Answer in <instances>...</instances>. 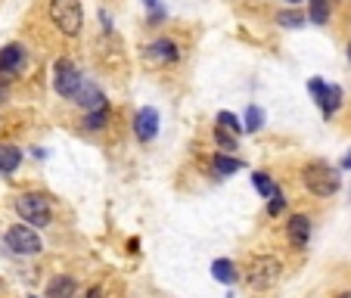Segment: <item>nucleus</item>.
<instances>
[{"label":"nucleus","instance_id":"nucleus-1","mask_svg":"<svg viewBox=\"0 0 351 298\" xmlns=\"http://www.w3.org/2000/svg\"><path fill=\"white\" fill-rule=\"evenodd\" d=\"M280 277H283V261H280L277 255L258 252L249 258V264H245V286L255 292L274 289V286L280 283Z\"/></svg>","mask_w":351,"mask_h":298},{"label":"nucleus","instance_id":"nucleus-2","mask_svg":"<svg viewBox=\"0 0 351 298\" xmlns=\"http://www.w3.org/2000/svg\"><path fill=\"white\" fill-rule=\"evenodd\" d=\"M302 184L314 199H330L342 186V174H339V168L326 165V162H308L302 168Z\"/></svg>","mask_w":351,"mask_h":298},{"label":"nucleus","instance_id":"nucleus-3","mask_svg":"<svg viewBox=\"0 0 351 298\" xmlns=\"http://www.w3.org/2000/svg\"><path fill=\"white\" fill-rule=\"evenodd\" d=\"M16 212L34 230L50 227V221H53V208H50V199L44 193H19L16 196Z\"/></svg>","mask_w":351,"mask_h":298},{"label":"nucleus","instance_id":"nucleus-4","mask_svg":"<svg viewBox=\"0 0 351 298\" xmlns=\"http://www.w3.org/2000/svg\"><path fill=\"white\" fill-rule=\"evenodd\" d=\"M50 22L66 38H78L84 25V7L81 0H50Z\"/></svg>","mask_w":351,"mask_h":298},{"label":"nucleus","instance_id":"nucleus-5","mask_svg":"<svg viewBox=\"0 0 351 298\" xmlns=\"http://www.w3.org/2000/svg\"><path fill=\"white\" fill-rule=\"evenodd\" d=\"M84 75H81V69L75 66L72 60H56L53 62V90L60 93V97H66V99H75L81 93V87H84Z\"/></svg>","mask_w":351,"mask_h":298},{"label":"nucleus","instance_id":"nucleus-6","mask_svg":"<svg viewBox=\"0 0 351 298\" xmlns=\"http://www.w3.org/2000/svg\"><path fill=\"white\" fill-rule=\"evenodd\" d=\"M3 243H7V249L13 255H28V258H32V255L44 252V243H40L38 230L28 224H13L7 230V236H3Z\"/></svg>","mask_w":351,"mask_h":298},{"label":"nucleus","instance_id":"nucleus-7","mask_svg":"<svg viewBox=\"0 0 351 298\" xmlns=\"http://www.w3.org/2000/svg\"><path fill=\"white\" fill-rule=\"evenodd\" d=\"M308 93L314 97V103H317V109L324 112V119H332V115H336V109L342 106V87H339V84H326L324 78H311V81H308Z\"/></svg>","mask_w":351,"mask_h":298},{"label":"nucleus","instance_id":"nucleus-8","mask_svg":"<svg viewBox=\"0 0 351 298\" xmlns=\"http://www.w3.org/2000/svg\"><path fill=\"white\" fill-rule=\"evenodd\" d=\"M178 60H180V47H178V40H171V38H156L153 44L143 50V62L153 69L171 66V62H178Z\"/></svg>","mask_w":351,"mask_h":298},{"label":"nucleus","instance_id":"nucleus-9","mask_svg":"<svg viewBox=\"0 0 351 298\" xmlns=\"http://www.w3.org/2000/svg\"><path fill=\"white\" fill-rule=\"evenodd\" d=\"M134 134H137L140 143H153L159 137V109L143 106L134 115Z\"/></svg>","mask_w":351,"mask_h":298},{"label":"nucleus","instance_id":"nucleus-10","mask_svg":"<svg viewBox=\"0 0 351 298\" xmlns=\"http://www.w3.org/2000/svg\"><path fill=\"white\" fill-rule=\"evenodd\" d=\"M286 239H289L292 249H308V243H311V218L308 214H292L289 224H286Z\"/></svg>","mask_w":351,"mask_h":298},{"label":"nucleus","instance_id":"nucleus-11","mask_svg":"<svg viewBox=\"0 0 351 298\" xmlns=\"http://www.w3.org/2000/svg\"><path fill=\"white\" fill-rule=\"evenodd\" d=\"M22 66H25V47L22 44H7L0 50V78H13Z\"/></svg>","mask_w":351,"mask_h":298},{"label":"nucleus","instance_id":"nucleus-12","mask_svg":"<svg viewBox=\"0 0 351 298\" xmlns=\"http://www.w3.org/2000/svg\"><path fill=\"white\" fill-rule=\"evenodd\" d=\"M75 103H78L81 109H87V112H97V109H109V103H106V97H103V90H99L93 81H84L81 93L75 97Z\"/></svg>","mask_w":351,"mask_h":298},{"label":"nucleus","instance_id":"nucleus-13","mask_svg":"<svg viewBox=\"0 0 351 298\" xmlns=\"http://www.w3.org/2000/svg\"><path fill=\"white\" fill-rule=\"evenodd\" d=\"M75 292H78V280L72 273H56L47 283V298H75Z\"/></svg>","mask_w":351,"mask_h":298},{"label":"nucleus","instance_id":"nucleus-14","mask_svg":"<svg viewBox=\"0 0 351 298\" xmlns=\"http://www.w3.org/2000/svg\"><path fill=\"white\" fill-rule=\"evenodd\" d=\"M243 168H245V162L237 159V156H230V153H218L212 159V171L218 174V177H230V174L243 171Z\"/></svg>","mask_w":351,"mask_h":298},{"label":"nucleus","instance_id":"nucleus-15","mask_svg":"<svg viewBox=\"0 0 351 298\" xmlns=\"http://www.w3.org/2000/svg\"><path fill=\"white\" fill-rule=\"evenodd\" d=\"M22 165V149L13 143H0V174H13Z\"/></svg>","mask_w":351,"mask_h":298},{"label":"nucleus","instance_id":"nucleus-16","mask_svg":"<svg viewBox=\"0 0 351 298\" xmlns=\"http://www.w3.org/2000/svg\"><path fill=\"white\" fill-rule=\"evenodd\" d=\"M212 277L218 280V283H224V286H233L239 280V271H237V264H233L230 258H215L212 261Z\"/></svg>","mask_w":351,"mask_h":298},{"label":"nucleus","instance_id":"nucleus-17","mask_svg":"<svg viewBox=\"0 0 351 298\" xmlns=\"http://www.w3.org/2000/svg\"><path fill=\"white\" fill-rule=\"evenodd\" d=\"M332 13V0H308V19L314 25H326Z\"/></svg>","mask_w":351,"mask_h":298},{"label":"nucleus","instance_id":"nucleus-18","mask_svg":"<svg viewBox=\"0 0 351 298\" xmlns=\"http://www.w3.org/2000/svg\"><path fill=\"white\" fill-rule=\"evenodd\" d=\"M274 22L283 25V28H302L305 25V13H302L298 7H289V10H280V13L274 16Z\"/></svg>","mask_w":351,"mask_h":298},{"label":"nucleus","instance_id":"nucleus-19","mask_svg":"<svg viewBox=\"0 0 351 298\" xmlns=\"http://www.w3.org/2000/svg\"><path fill=\"white\" fill-rule=\"evenodd\" d=\"M252 184H255V190H258V196H261V199H271L274 193L280 190V186L274 184V177H271L267 171H255V174H252Z\"/></svg>","mask_w":351,"mask_h":298},{"label":"nucleus","instance_id":"nucleus-20","mask_svg":"<svg viewBox=\"0 0 351 298\" xmlns=\"http://www.w3.org/2000/svg\"><path fill=\"white\" fill-rule=\"evenodd\" d=\"M243 127H245L249 134L261 131V127H265V109H261V106H249V109H245V115H243Z\"/></svg>","mask_w":351,"mask_h":298},{"label":"nucleus","instance_id":"nucleus-21","mask_svg":"<svg viewBox=\"0 0 351 298\" xmlns=\"http://www.w3.org/2000/svg\"><path fill=\"white\" fill-rule=\"evenodd\" d=\"M215 143L221 146V153H233V149H239V140H237V134H230L227 127H215Z\"/></svg>","mask_w":351,"mask_h":298},{"label":"nucleus","instance_id":"nucleus-22","mask_svg":"<svg viewBox=\"0 0 351 298\" xmlns=\"http://www.w3.org/2000/svg\"><path fill=\"white\" fill-rule=\"evenodd\" d=\"M109 125V109H97V112H87L84 115V127L87 131H103Z\"/></svg>","mask_w":351,"mask_h":298},{"label":"nucleus","instance_id":"nucleus-23","mask_svg":"<svg viewBox=\"0 0 351 298\" xmlns=\"http://www.w3.org/2000/svg\"><path fill=\"white\" fill-rule=\"evenodd\" d=\"M218 125H221V127H227V131H230V134L245 131V127H243V121H239L233 112H218Z\"/></svg>","mask_w":351,"mask_h":298},{"label":"nucleus","instance_id":"nucleus-24","mask_svg":"<svg viewBox=\"0 0 351 298\" xmlns=\"http://www.w3.org/2000/svg\"><path fill=\"white\" fill-rule=\"evenodd\" d=\"M283 208H286V199H283V193H274L271 199H267V214H271V218H277V214H283Z\"/></svg>","mask_w":351,"mask_h":298},{"label":"nucleus","instance_id":"nucleus-25","mask_svg":"<svg viewBox=\"0 0 351 298\" xmlns=\"http://www.w3.org/2000/svg\"><path fill=\"white\" fill-rule=\"evenodd\" d=\"M339 171H351V153L342 156V162H339Z\"/></svg>","mask_w":351,"mask_h":298},{"label":"nucleus","instance_id":"nucleus-26","mask_svg":"<svg viewBox=\"0 0 351 298\" xmlns=\"http://www.w3.org/2000/svg\"><path fill=\"white\" fill-rule=\"evenodd\" d=\"M143 7H149V10H159V0H140Z\"/></svg>","mask_w":351,"mask_h":298},{"label":"nucleus","instance_id":"nucleus-27","mask_svg":"<svg viewBox=\"0 0 351 298\" xmlns=\"http://www.w3.org/2000/svg\"><path fill=\"white\" fill-rule=\"evenodd\" d=\"M87 298H103V292H99V286H93V289L87 292Z\"/></svg>","mask_w":351,"mask_h":298},{"label":"nucleus","instance_id":"nucleus-28","mask_svg":"<svg viewBox=\"0 0 351 298\" xmlns=\"http://www.w3.org/2000/svg\"><path fill=\"white\" fill-rule=\"evenodd\" d=\"M345 56H348V62H351V40H348V47H345Z\"/></svg>","mask_w":351,"mask_h":298},{"label":"nucleus","instance_id":"nucleus-29","mask_svg":"<svg viewBox=\"0 0 351 298\" xmlns=\"http://www.w3.org/2000/svg\"><path fill=\"white\" fill-rule=\"evenodd\" d=\"M286 3H289V7H298V3H302V0H286Z\"/></svg>","mask_w":351,"mask_h":298},{"label":"nucleus","instance_id":"nucleus-30","mask_svg":"<svg viewBox=\"0 0 351 298\" xmlns=\"http://www.w3.org/2000/svg\"><path fill=\"white\" fill-rule=\"evenodd\" d=\"M336 298H351V292H342V295H336Z\"/></svg>","mask_w":351,"mask_h":298},{"label":"nucleus","instance_id":"nucleus-31","mask_svg":"<svg viewBox=\"0 0 351 298\" xmlns=\"http://www.w3.org/2000/svg\"><path fill=\"white\" fill-rule=\"evenodd\" d=\"M32 298H38V295H32Z\"/></svg>","mask_w":351,"mask_h":298}]
</instances>
